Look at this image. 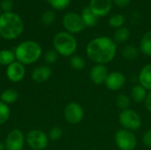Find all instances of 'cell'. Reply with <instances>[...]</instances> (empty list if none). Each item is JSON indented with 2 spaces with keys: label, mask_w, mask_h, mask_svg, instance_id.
<instances>
[{
  "label": "cell",
  "mask_w": 151,
  "mask_h": 150,
  "mask_svg": "<svg viewBox=\"0 0 151 150\" xmlns=\"http://www.w3.org/2000/svg\"><path fill=\"white\" fill-rule=\"evenodd\" d=\"M88 57L96 64L111 63L117 54V43L108 36H98L92 39L86 47Z\"/></svg>",
  "instance_id": "obj_1"
},
{
  "label": "cell",
  "mask_w": 151,
  "mask_h": 150,
  "mask_svg": "<svg viewBox=\"0 0 151 150\" xmlns=\"http://www.w3.org/2000/svg\"><path fill=\"white\" fill-rule=\"evenodd\" d=\"M24 30V22L19 15L12 11L0 14V36L5 40L19 38Z\"/></svg>",
  "instance_id": "obj_2"
},
{
  "label": "cell",
  "mask_w": 151,
  "mask_h": 150,
  "mask_svg": "<svg viewBox=\"0 0 151 150\" xmlns=\"http://www.w3.org/2000/svg\"><path fill=\"white\" fill-rule=\"evenodd\" d=\"M16 60L24 65H29L36 63L42 55V46L35 41H24L20 42L14 50Z\"/></svg>",
  "instance_id": "obj_3"
},
{
  "label": "cell",
  "mask_w": 151,
  "mask_h": 150,
  "mask_svg": "<svg viewBox=\"0 0 151 150\" xmlns=\"http://www.w3.org/2000/svg\"><path fill=\"white\" fill-rule=\"evenodd\" d=\"M52 44L58 54L65 57H71L73 56L78 48L77 40L73 34L66 31L57 33L53 37Z\"/></svg>",
  "instance_id": "obj_4"
},
{
  "label": "cell",
  "mask_w": 151,
  "mask_h": 150,
  "mask_svg": "<svg viewBox=\"0 0 151 150\" xmlns=\"http://www.w3.org/2000/svg\"><path fill=\"white\" fill-rule=\"evenodd\" d=\"M119 122L124 129L132 132L139 130L142 125L141 116L138 114V112L130 108L120 111L119 115Z\"/></svg>",
  "instance_id": "obj_5"
},
{
  "label": "cell",
  "mask_w": 151,
  "mask_h": 150,
  "mask_svg": "<svg viewBox=\"0 0 151 150\" xmlns=\"http://www.w3.org/2000/svg\"><path fill=\"white\" fill-rule=\"evenodd\" d=\"M115 144L119 150H135L137 138L134 132L121 128L115 133Z\"/></svg>",
  "instance_id": "obj_6"
},
{
  "label": "cell",
  "mask_w": 151,
  "mask_h": 150,
  "mask_svg": "<svg viewBox=\"0 0 151 150\" xmlns=\"http://www.w3.org/2000/svg\"><path fill=\"white\" fill-rule=\"evenodd\" d=\"M62 24L65 31L72 34H79L82 32L86 27L81 14L73 11L67 12L64 15Z\"/></svg>",
  "instance_id": "obj_7"
},
{
  "label": "cell",
  "mask_w": 151,
  "mask_h": 150,
  "mask_svg": "<svg viewBox=\"0 0 151 150\" xmlns=\"http://www.w3.org/2000/svg\"><path fill=\"white\" fill-rule=\"evenodd\" d=\"M26 143L31 149L44 150L49 145V137L42 130L34 129L26 135Z\"/></svg>",
  "instance_id": "obj_8"
},
{
  "label": "cell",
  "mask_w": 151,
  "mask_h": 150,
  "mask_svg": "<svg viewBox=\"0 0 151 150\" xmlns=\"http://www.w3.org/2000/svg\"><path fill=\"white\" fill-rule=\"evenodd\" d=\"M83 107L75 102L69 103L64 110V118L70 125H78L84 118Z\"/></svg>",
  "instance_id": "obj_9"
},
{
  "label": "cell",
  "mask_w": 151,
  "mask_h": 150,
  "mask_svg": "<svg viewBox=\"0 0 151 150\" xmlns=\"http://www.w3.org/2000/svg\"><path fill=\"white\" fill-rule=\"evenodd\" d=\"M26 143V135L24 133L18 129H12L7 134L4 145L6 150H22Z\"/></svg>",
  "instance_id": "obj_10"
},
{
  "label": "cell",
  "mask_w": 151,
  "mask_h": 150,
  "mask_svg": "<svg viewBox=\"0 0 151 150\" xmlns=\"http://www.w3.org/2000/svg\"><path fill=\"white\" fill-rule=\"evenodd\" d=\"M127 82V78L119 71H112L109 72V75L105 80V87L111 91H119L122 89Z\"/></svg>",
  "instance_id": "obj_11"
},
{
  "label": "cell",
  "mask_w": 151,
  "mask_h": 150,
  "mask_svg": "<svg viewBox=\"0 0 151 150\" xmlns=\"http://www.w3.org/2000/svg\"><path fill=\"white\" fill-rule=\"evenodd\" d=\"M5 75L11 82L18 83L21 81L26 75L25 65L16 60L6 67Z\"/></svg>",
  "instance_id": "obj_12"
},
{
  "label": "cell",
  "mask_w": 151,
  "mask_h": 150,
  "mask_svg": "<svg viewBox=\"0 0 151 150\" xmlns=\"http://www.w3.org/2000/svg\"><path fill=\"white\" fill-rule=\"evenodd\" d=\"M109 75V70L104 65L96 64L89 71V79L95 85H102L105 83V80Z\"/></svg>",
  "instance_id": "obj_13"
},
{
  "label": "cell",
  "mask_w": 151,
  "mask_h": 150,
  "mask_svg": "<svg viewBox=\"0 0 151 150\" xmlns=\"http://www.w3.org/2000/svg\"><path fill=\"white\" fill-rule=\"evenodd\" d=\"M112 0H90L89 7L98 17L106 16L111 10Z\"/></svg>",
  "instance_id": "obj_14"
},
{
  "label": "cell",
  "mask_w": 151,
  "mask_h": 150,
  "mask_svg": "<svg viewBox=\"0 0 151 150\" xmlns=\"http://www.w3.org/2000/svg\"><path fill=\"white\" fill-rule=\"evenodd\" d=\"M51 74H52L51 68L47 65H43L35 67L32 71L31 78L34 81L37 83H42L47 81L51 77Z\"/></svg>",
  "instance_id": "obj_15"
},
{
  "label": "cell",
  "mask_w": 151,
  "mask_h": 150,
  "mask_svg": "<svg viewBox=\"0 0 151 150\" xmlns=\"http://www.w3.org/2000/svg\"><path fill=\"white\" fill-rule=\"evenodd\" d=\"M139 84L148 91L151 90V64L145 65L138 75Z\"/></svg>",
  "instance_id": "obj_16"
},
{
  "label": "cell",
  "mask_w": 151,
  "mask_h": 150,
  "mask_svg": "<svg viewBox=\"0 0 151 150\" xmlns=\"http://www.w3.org/2000/svg\"><path fill=\"white\" fill-rule=\"evenodd\" d=\"M81 16L82 18V20H83L86 27H93L98 22V18L99 17L93 12V11L90 9L89 6H86V7L83 8Z\"/></svg>",
  "instance_id": "obj_17"
},
{
  "label": "cell",
  "mask_w": 151,
  "mask_h": 150,
  "mask_svg": "<svg viewBox=\"0 0 151 150\" xmlns=\"http://www.w3.org/2000/svg\"><path fill=\"white\" fill-rule=\"evenodd\" d=\"M148 95V90L142 87L140 84L134 85L131 89V99L137 103H142L145 102Z\"/></svg>",
  "instance_id": "obj_18"
},
{
  "label": "cell",
  "mask_w": 151,
  "mask_h": 150,
  "mask_svg": "<svg viewBox=\"0 0 151 150\" xmlns=\"http://www.w3.org/2000/svg\"><path fill=\"white\" fill-rule=\"evenodd\" d=\"M18 98H19V94L13 88L5 89L0 95V101L5 104H7V105H10V104L16 103Z\"/></svg>",
  "instance_id": "obj_19"
},
{
  "label": "cell",
  "mask_w": 151,
  "mask_h": 150,
  "mask_svg": "<svg viewBox=\"0 0 151 150\" xmlns=\"http://www.w3.org/2000/svg\"><path fill=\"white\" fill-rule=\"evenodd\" d=\"M140 51L147 57H151V30L142 35L140 42Z\"/></svg>",
  "instance_id": "obj_20"
},
{
  "label": "cell",
  "mask_w": 151,
  "mask_h": 150,
  "mask_svg": "<svg viewBox=\"0 0 151 150\" xmlns=\"http://www.w3.org/2000/svg\"><path fill=\"white\" fill-rule=\"evenodd\" d=\"M130 35H131L130 30L127 27L123 26V27L116 29L113 40H114V42L116 43L117 42L118 43H125V42H127L129 40Z\"/></svg>",
  "instance_id": "obj_21"
},
{
  "label": "cell",
  "mask_w": 151,
  "mask_h": 150,
  "mask_svg": "<svg viewBox=\"0 0 151 150\" xmlns=\"http://www.w3.org/2000/svg\"><path fill=\"white\" fill-rule=\"evenodd\" d=\"M14 61H16L14 51L11 50H6V49L0 50V65L7 67L8 65L12 64Z\"/></svg>",
  "instance_id": "obj_22"
},
{
  "label": "cell",
  "mask_w": 151,
  "mask_h": 150,
  "mask_svg": "<svg viewBox=\"0 0 151 150\" xmlns=\"http://www.w3.org/2000/svg\"><path fill=\"white\" fill-rule=\"evenodd\" d=\"M121 54L127 60H134L139 57V50L134 45H127L123 48Z\"/></svg>",
  "instance_id": "obj_23"
},
{
  "label": "cell",
  "mask_w": 151,
  "mask_h": 150,
  "mask_svg": "<svg viewBox=\"0 0 151 150\" xmlns=\"http://www.w3.org/2000/svg\"><path fill=\"white\" fill-rule=\"evenodd\" d=\"M115 103L117 105V107L120 110V111H124V110H127L130 107L131 104V99L128 95H127L126 94H119L115 100Z\"/></svg>",
  "instance_id": "obj_24"
},
{
  "label": "cell",
  "mask_w": 151,
  "mask_h": 150,
  "mask_svg": "<svg viewBox=\"0 0 151 150\" xmlns=\"http://www.w3.org/2000/svg\"><path fill=\"white\" fill-rule=\"evenodd\" d=\"M70 65L73 70L81 71L86 66V62L84 58L79 55H73L70 57Z\"/></svg>",
  "instance_id": "obj_25"
},
{
  "label": "cell",
  "mask_w": 151,
  "mask_h": 150,
  "mask_svg": "<svg viewBox=\"0 0 151 150\" xmlns=\"http://www.w3.org/2000/svg\"><path fill=\"white\" fill-rule=\"evenodd\" d=\"M56 14L52 10H46L42 13L41 21L45 26H50L55 22Z\"/></svg>",
  "instance_id": "obj_26"
},
{
  "label": "cell",
  "mask_w": 151,
  "mask_h": 150,
  "mask_svg": "<svg viewBox=\"0 0 151 150\" xmlns=\"http://www.w3.org/2000/svg\"><path fill=\"white\" fill-rule=\"evenodd\" d=\"M125 17L122 14H114L110 17L109 19V25L113 28H119L124 26L125 23Z\"/></svg>",
  "instance_id": "obj_27"
},
{
  "label": "cell",
  "mask_w": 151,
  "mask_h": 150,
  "mask_svg": "<svg viewBox=\"0 0 151 150\" xmlns=\"http://www.w3.org/2000/svg\"><path fill=\"white\" fill-rule=\"evenodd\" d=\"M11 115V110L9 108V105L4 103L0 101V126L5 124Z\"/></svg>",
  "instance_id": "obj_28"
},
{
  "label": "cell",
  "mask_w": 151,
  "mask_h": 150,
  "mask_svg": "<svg viewBox=\"0 0 151 150\" xmlns=\"http://www.w3.org/2000/svg\"><path fill=\"white\" fill-rule=\"evenodd\" d=\"M55 10H64L69 6L71 0H46Z\"/></svg>",
  "instance_id": "obj_29"
},
{
  "label": "cell",
  "mask_w": 151,
  "mask_h": 150,
  "mask_svg": "<svg viewBox=\"0 0 151 150\" xmlns=\"http://www.w3.org/2000/svg\"><path fill=\"white\" fill-rule=\"evenodd\" d=\"M63 136V130L58 127V126H53L50 129L49 133H48V137L49 140L53 141H57L59 139H61Z\"/></svg>",
  "instance_id": "obj_30"
},
{
  "label": "cell",
  "mask_w": 151,
  "mask_h": 150,
  "mask_svg": "<svg viewBox=\"0 0 151 150\" xmlns=\"http://www.w3.org/2000/svg\"><path fill=\"white\" fill-rule=\"evenodd\" d=\"M58 52L53 49V50H47L44 54V61L46 62L47 65H53L55 64L58 59Z\"/></svg>",
  "instance_id": "obj_31"
},
{
  "label": "cell",
  "mask_w": 151,
  "mask_h": 150,
  "mask_svg": "<svg viewBox=\"0 0 151 150\" xmlns=\"http://www.w3.org/2000/svg\"><path fill=\"white\" fill-rule=\"evenodd\" d=\"M13 4L12 0H2L0 3V8L4 11V12L12 11Z\"/></svg>",
  "instance_id": "obj_32"
},
{
  "label": "cell",
  "mask_w": 151,
  "mask_h": 150,
  "mask_svg": "<svg viewBox=\"0 0 151 150\" xmlns=\"http://www.w3.org/2000/svg\"><path fill=\"white\" fill-rule=\"evenodd\" d=\"M142 141L143 143L144 146L148 147V148H151V129L147 130L142 138Z\"/></svg>",
  "instance_id": "obj_33"
},
{
  "label": "cell",
  "mask_w": 151,
  "mask_h": 150,
  "mask_svg": "<svg viewBox=\"0 0 151 150\" xmlns=\"http://www.w3.org/2000/svg\"><path fill=\"white\" fill-rule=\"evenodd\" d=\"M112 2L119 7H126L130 4L131 0H112Z\"/></svg>",
  "instance_id": "obj_34"
},
{
  "label": "cell",
  "mask_w": 151,
  "mask_h": 150,
  "mask_svg": "<svg viewBox=\"0 0 151 150\" xmlns=\"http://www.w3.org/2000/svg\"><path fill=\"white\" fill-rule=\"evenodd\" d=\"M144 104H145L146 109L150 112H151V90L150 91H148V95H147V97L145 99Z\"/></svg>",
  "instance_id": "obj_35"
},
{
  "label": "cell",
  "mask_w": 151,
  "mask_h": 150,
  "mask_svg": "<svg viewBox=\"0 0 151 150\" xmlns=\"http://www.w3.org/2000/svg\"><path fill=\"white\" fill-rule=\"evenodd\" d=\"M0 150H6L5 149V145L2 141H0Z\"/></svg>",
  "instance_id": "obj_36"
},
{
  "label": "cell",
  "mask_w": 151,
  "mask_h": 150,
  "mask_svg": "<svg viewBox=\"0 0 151 150\" xmlns=\"http://www.w3.org/2000/svg\"><path fill=\"white\" fill-rule=\"evenodd\" d=\"M89 150H95V149H89Z\"/></svg>",
  "instance_id": "obj_37"
}]
</instances>
